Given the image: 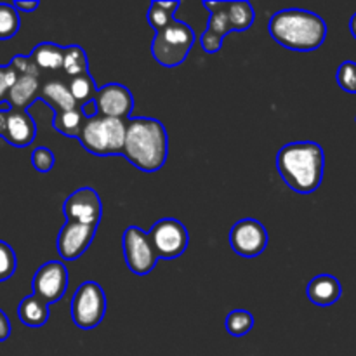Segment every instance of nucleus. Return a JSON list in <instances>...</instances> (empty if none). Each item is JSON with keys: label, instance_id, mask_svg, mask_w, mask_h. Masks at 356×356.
<instances>
[{"label": "nucleus", "instance_id": "34", "mask_svg": "<svg viewBox=\"0 0 356 356\" xmlns=\"http://www.w3.org/2000/svg\"><path fill=\"white\" fill-rule=\"evenodd\" d=\"M10 336V322H9V316L0 309V343L9 339Z\"/></svg>", "mask_w": 356, "mask_h": 356}, {"label": "nucleus", "instance_id": "17", "mask_svg": "<svg viewBox=\"0 0 356 356\" xmlns=\"http://www.w3.org/2000/svg\"><path fill=\"white\" fill-rule=\"evenodd\" d=\"M40 99L45 101L54 110V113L80 108L75 97H73L72 90H70V86H66L61 80H51V82L44 83L40 89Z\"/></svg>", "mask_w": 356, "mask_h": 356}, {"label": "nucleus", "instance_id": "24", "mask_svg": "<svg viewBox=\"0 0 356 356\" xmlns=\"http://www.w3.org/2000/svg\"><path fill=\"white\" fill-rule=\"evenodd\" d=\"M68 86H70V90H72L73 97H75V101L79 103V106L92 101L94 97H96L97 89H99V87H96L94 79L90 76L89 72L83 73V75L75 76V79H70Z\"/></svg>", "mask_w": 356, "mask_h": 356}, {"label": "nucleus", "instance_id": "30", "mask_svg": "<svg viewBox=\"0 0 356 356\" xmlns=\"http://www.w3.org/2000/svg\"><path fill=\"white\" fill-rule=\"evenodd\" d=\"M54 163H56L54 153H52L49 148H45V146H38V148H35L33 153H31V165L35 167L37 172H42V174L51 172Z\"/></svg>", "mask_w": 356, "mask_h": 356}, {"label": "nucleus", "instance_id": "2", "mask_svg": "<svg viewBox=\"0 0 356 356\" xmlns=\"http://www.w3.org/2000/svg\"><path fill=\"white\" fill-rule=\"evenodd\" d=\"M124 156L143 172H156L167 162L169 136L165 125L156 118H129Z\"/></svg>", "mask_w": 356, "mask_h": 356}, {"label": "nucleus", "instance_id": "1", "mask_svg": "<svg viewBox=\"0 0 356 356\" xmlns=\"http://www.w3.org/2000/svg\"><path fill=\"white\" fill-rule=\"evenodd\" d=\"M277 169L284 183L296 193H313L323 181L325 153L318 143H289L278 152Z\"/></svg>", "mask_w": 356, "mask_h": 356}, {"label": "nucleus", "instance_id": "8", "mask_svg": "<svg viewBox=\"0 0 356 356\" xmlns=\"http://www.w3.org/2000/svg\"><path fill=\"white\" fill-rule=\"evenodd\" d=\"M148 235L160 259H176L183 256L190 243L186 226L172 218H163L156 221Z\"/></svg>", "mask_w": 356, "mask_h": 356}, {"label": "nucleus", "instance_id": "20", "mask_svg": "<svg viewBox=\"0 0 356 356\" xmlns=\"http://www.w3.org/2000/svg\"><path fill=\"white\" fill-rule=\"evenodd\" d=\"M83 118L82 110L76 108L72 111H58V113L52 115V127L63 136H68V138H79L80 131L83 127Z\"/></svg>", "mask_w": 356, "mask_h": 356}, {"label": "nucleus", "instance_id": "16", "mask_svg": "<svg viewBox=\"0 0 356 356\" xmlns=\"http://www.w3.org/2000/svg\"><path fill=\"white\" fill-rule=\"evenodd\" d=\"M40 89L42 87L40 82H38V76L19 75L17 76L16 83L10 87L6 101H9L13 110L26 111V108L30 106L31 103L40 99Z\"/></svg>", "mask_w": 356, "mask_h": 356}, {"label": "nucleus", "instance_id": "22", "mask_svg": "<svg viewBox=\"0 0 356 356\" xmlns=\"http://www.w3.org/2000/svg\"><path fill=\"white\" fill-rule=\"evenodd\" d=\"M179 2H160V0L152 2L146 17H148V23L152 24L155 33L156 31L163 30L165 26H169V24L176 19V17H174V13H176V9H179Z\"/></svg>", "mask_w": 356, "mask_h": 356}, {"label": "nucleus", "instance_id": "5", "mask_svg": "<svg viewBox=\"0 0 356 356\" xmlns=\"http://www.w3.org/2000/svg\"><path fill=\"white\" fill-rule=\"evenodd\" d=\"M195 31L184 21L174 19L169 26L156 31L152 42V54L159 65L174 68L186 61L193 49Z\"/></svg>", "mask_w": 356, "mask_h": 356}, {"label": "nucleus", "instance_id": "35", "mask_svg": "<svg viewBox=\"0 0 356 356\" xmlns=\"http://www.w3.org/2000/svg\"><path fill=\"white\" fill-rule=\"evenodd\" d=\"M13 6L16 7L17 13H33V10L40 6V3H38L37 0H30V2H28V0L26 2H24V0H16Z\"/></svg>", "mask_w": 356, "mask_h": 356}, {"label": "nucleus", "instance_id": "9", "mask_svg": "<svg viewBox=\"0 0 356 356\" xmlns=\"http://www.w3.org/2000/svg\"><path fill=\"white\" fill-rule=\"evenodd\" d=\"M268 232L257 219L245 218L229 229V245L233 252L242 257H257L266 250L268 247Z\"/></svg>", "mask_w": 356, "mask_h": 356}, {"label": "nucleus", "instance_id": "29", "mask_svg": "<svg viewBox=\"0 0 356 356\" xmlns=\"http://www.w3.org/2000/svg\"><path fill=\"white\" fill-rule=\"evenodd\" d=\"M337 83L343 90L350 94H356V63L344 61L341 63L336 73Z\"/></svg>", "mask_w": 356, "mask_h": 356}, {"label": "nucleus", "instance_id": "15", "mask_svg": "<svg viewBox=\"0 0 356 356\" xmlns=\"http://www.w3.org/2000/svg\"><path fill=\"white\" fill-rule=\"evenodd\" d=\"M341 294H343V287L334 275H318L309 282L306 289L309 301L320 308H329L336 305L341 299Z\"/></svg>", "mask_w": 356, "mask_h": 356}, {"label": "nucleus", "instance_id": "26", "mask_svg": "<svg viewBox=\"0 0 356 356\" xmlns=\"http://www.w3.org/2000/svg\"><path fill=\"white\" fill-rule=\"evenodd\" d=\"M205 9L211 10V16H209V30H212L214 33H218L219 37L225 38L226 35L232 33L233 28L229 24L228 14H226L225 2H204Z\"/></svg>", "mask_w": 356, "mask_h": 356}, {"label": "nucleus", "instance_id": "39", "mask_svg": "<svg viewBox=\"0 0 356 356\" xmlns=\"http://www.w3.org/2000/svg\"><path fill=\"white\" fill-rule=\"evenodd\" d=\"M355 120H356V118H355Z\"/></svg>", "mask_w": 356, "mask_h": 356}, {"label": "nucleus", "instance_id": "12", "mask_svg": "<svg viewBox=\"0 0 356 356\" xmlns=\"http://www.w3.org/2000/svg\"><path fill=\"white\" fill-rule=\"evenodd\" d=\"M94 101H96L101 117L120 118L125 122L131 118L132 108H134V97L131 90L122 83L115 82L99 87Z\"/></svg>", "mask_w": 356, "mask_h": 356}, {"label": "nucleus", "instance_id": "13", "mask_svg": "<svg viewBox=\"0 0 356 356\" xmlns=\"http://www.w3.org/2000/svg\"><path fill=\"white\" fill-rule=\"evenodd\" d=\"M97 228L96 226L79 225V222H65L58 235V254L65 261H75L79 259L89 245L92 243L94 236H96Z\"/></svg>", "mask_w": 356, "mask_h": 356}, {"label": "nucleus", "instance_id": "10", "mask_svg": "<svg viewBox=\"0 0 356 356\" xmlns=\"http://www.w3.org/2000/svg\"><path fill=\"white\" fill-rule=\"evenodd\" d=\"M63 214L68 222L96 226L103 218V202L94 188L83 186L73 191L63 204Z\"/></svg>", "mask_w": 356, "mask_h": 356}, {"label": "nucleus", "instance_id": "32", "mask_svg": "<svg viewBox=\"0 0 356 356\" xmlns=\"http://www.w3.org/2000/svg\"><path fill=\"white\" fill-rule=\"evenodd\" d=\"M9 65L16 70L17 75H33V76L40 75V70L35 66V63L31 61L30 56H21V54L14 56L13 61H10Z\"/></svg>", "mask_w": 356, "mask_h": 356}, {"label": "nucleus", "instance_id": "7", "mask_svg": "<svg viewBox=\"0 0 356 356\" xmlns=\"http://www.w3.org/2000/svg\"><path fill=\"white\" fill-rule=\"evenodd\" d=\"M122 249H124L127 268L139 277L148 275L160 259L149 235L138 226H129L125 229L122 235Z\"/></svg>", "mask_w": 356, "mask_h": 356}, {"label": "nucleus", "instance_id": "33", "mask_svg": "<svg viewBox=\"0 0 356 356\" xmlns=\"http://www.w3.org/2000/svg\"><path fill=\"white\" fill-rule=\"evenodd\" d=\"M222 40H225V38L219 37L218 33H214V31L209 30V28H207V30L202 33L200 45H202V49H204L205 52H209V54H216V52L221 51Z\"/></svg>", "mask_w": 356, "mask_h": 356}, {"label": "nucleus", "instance_id": "4", "mask_svg": "<svg viewBox=\"0 0 356 356\" xmlns=\"http://www.w3.org/2000/svg\"><path fill=\"white\" fill-rule=\"evenodd\" d=\"M127 124L120 118H110L97 115L83 122L79 134V143L87 153L96 156L124 155Z\"/></svg>", "mask_w": 356, "mask_h": 356}, {"label": "nucleus", "instance_id": "3", "mask_svg": "<svg viewBox=\"0 0 356 356\" xmlns=\"http://www.w3.org/2000/svg\"><path fill=\"white\" fill-rule=\"evenodd\" d=\"M271 38L291 51H315L325 42L327 24L318 14L305 9H284L268 23Z\"/></svg>", "mask_w": 356, "mask_h": 356}, {"label": "nucleus", "instance_id": "14", "mask_svg": "<svg viewBox=\"0 0 356 356\" xmlns=\"http://www.w3.org/2000/svg\"><path fill=\"white\" fill-rule=\"evenodd\" d=\"M37 138V124L28 111L10 110L7 113V124L3 138L16 148H26Z\"/></svg>", "mask_w": 356, "mask_h": 356}, {"label": "nucleus", "instance_id": "11", "mask_svg": "<svg viewBox=\"0 0 356 356\" xmlns=\"http://www.w3.org/2000/svg\"><path fill=\"white\" fill-rule=\"evenodd\" d=\"M68 270L61 261H47L35 271L31 280L33 296L47 305L58 302L68 289Z\"/></svg>", "mask_w": 356, "mask_h": 356}, {"label": "nucleus", "instance_id": "27", "mask_svg": "<svg viewBox=\"0 0 356 356\" xmlns=\"http://www.w3.org/2000/svg\"><path fill=\"white\" fill-rule=\"evenodd\" d=\"M21 17L13 3H0V40H9L19 31Z\"/></svg>", "mask_w": 356, "mask_h": 356}, {"label": "nucleus", "instance_id": "28", "mask_svg": "<svg viewBox=\"0 0 356 356\" xmlns=\"http://www.w3.org/2000/svg\"><path fill=\"white\" fill-rule=\"evenodd\" d=\"M17 257L13 247L0 240V282H6L16 273Z\"/></svg>", "mask_w": 356, "mask_h": 356}, {"label": "nucleus", "instance_id": "6", "mask_svg": "<svg viewBox=\"0 0 356 356\" xmlns=\"http://www.w3.org/2000/svg\"><path fill=\"white\" fill-rule=\"evenodd\" d=\"M106 315V296L96 282L79 285L72 299V320L79 329L90 330L99 325Z\"/></svg>", "mask_w": 356, "mask_h": 356}, {"label": "nucleus", "instance_id": "37", "mask_svg": "<svg viewBox=\"0 0 356 356\" xmlns=\"http://www.w3.org/2000/svg\"><path fill=\"white\" fill-rule=\"evenodd\" d=\"M7 113H9V111H2V110H0V138H3V132H6Z\"/></svg>", "mask_w": 356, "mask_h": 356}, {"label": "nucleus", "instance_id": "36", "mask_svg": "<svg viewBox=\"0 0 356 356\" xmlns=\"http://www.w3.org/2000/svg\"><path fill=\"white\" fill-rule=\"evenodd\" d=\"M80 110H82V115L86 120H89V118H96L97 115H99V111H97V104L94 99L89 101V103L82 104V106H80Z\"/></svg>", "mask_w": 356, "mask_h": 356}, {"label": "nucleus", "instance_id": "23", "mask_svg": "<svg viewBox=\"0 0 356 356\" xmlns=\"http://www.w3.org/2000/svg\"><path fill=\"white\" fill-rule=\"evenodd\" d=\"M63 72L70 76L83 75L89 72V59H87V52L83 51L80 45H70L65 47V63H63Z\"/></svg>", "mask_w": 356, "mask_h": 356}, {"label": "nucleus", "instance_id": "21", "mask_svg": "<svg viewBox=\"0 0 356 356\" xmlns=\"http://www.w3.org/2000/svg\"><path fill=\"white\" fill-rule=\"evenodd\" d=\"M225 9L233 31L249 30L256 19L254 7L249 2H225Z\"/></svg>", "mask_w": 356, "mask_h": 356}, {"label": "nucleus", "instance_id": "18", "mask_svg": "<svg viewBox=\"0 0 356 356\" xmlns=\"http://www.w3.org/2000/svg\"><path fill=\"white\" fill-rule=\"evenodd\" d=\"M17 316H19L21 323L31 329H38L47 323L51 312H49L47 302L42 301L37 296H26L21 299L19 306H17Z\"/></svg>", "mask_w": 356, "mask_h": 356}, {"label": "nucleus", "instance_id": "31", "mask_svg": "<svg viewBox=\"0 0 356 356\" xmlns=\"http://www.w3.org/2000/svg\"><path fill=\"white\" fill-rule=\"evenodd\" d=\"M17 76L19 75L10 65L0 66V103L7 99V94H9L10 87L16 83Z\"/></svg>", "mask_w": 356, "mask_h": 356}, {"label": "nucleus", "instance_id": "25", "mask_svg": "<svg viewBox=\"0 0 356 356\" xmlns=\"http://www.w3.org/2000/svg\"><path fill=\"white\" fill-rule=\"evenodd\" d=\"M226 330L233 337H243L252 330L254 327V315L247 309H233L226 316Z\"/></svg>", "mask_w": 356, "mask_h": 356}, {"label": "nucleus", "instance_id": "19", "mask_svg": "<svg viewBox=\"0 0 356 356\" xmlns=\"http://www.w3.org/2000/svg\"><path fill=\"white\" fill-rule=\"evenodd\" d=\"M30 59L38 70H49V72L63 70L65 47H59L52 42H42V44L35 45L33 51L30 52Z\"/></svg>", "mask_w": 356, "mask_h": 356}, {"label": "nucleus", "instance_id": "38", "mask_svg": "<svg viewBox=\"0 0 356 356\" xmlns=\"http://www.w3.org/2000/svg\"><path fill=\"white\" fill-rule=\"evenodd\" d=\"M350 31H351V35L356 38V13L351 16V19H350Z\"/></svg>", "mask_w": 356, "mask_h": 356}]
</instances>
